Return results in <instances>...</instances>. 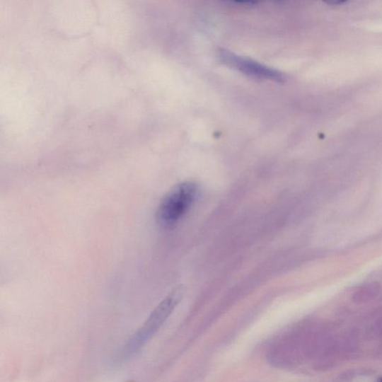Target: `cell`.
I'll use <instances>...</instances> for the list:
<instances>
[{"mask_svg": "<svg viewBox=\"0 0 382 382\" xmlns=\"http://www.w3.org/2000/svg\"><path fill=\"white\" fill-rule=\"evenodd\" d=\"M185 293L183 285L177 286L151 313L139 330L131 337L122 352V360L135 356L151 340L180 303Z\"/></svg>", "mask_w": 382, "mask_h": 382, "instance_id": "1", "label": "cell"}, {"mask_svg": "<svg viewBox=\"0 0 382 382\" xmlns=\"http://www.w3.org/2000/svg\"><path fill=\"white\" fill-rule=\"evenodd\" d=\"M381 286L376 282L367 283L353 294V301L357 303H366L372 301L380 294Z\"/></svg>", "mask_w": 382, "mask_h": 382, "instance_id": "4", "label": "cell"}, {"mask_svg": "<svg viewBox=\"0 0 382 382\" xmlns=\"http://www.w3.org/2000/svg\"><path fill=\"white\" fill-rule=\"evenodd\" d=\"M199 193L195 182H183L175 185L161 199L156 212L157 223L170 228L178 223L196 201Z\"/></svg>", "mask_w": 382, "mask_h": 382, "instance_id": "2", "label": "cell"}, {"mask_svg": "<svg viewBox=\"0 0 382 382\" xmlns=\"http://www.w3.org/2000/svg\"><path fill=\"white\" fill-rule=\"evenodd\" d=\"M219 54L224 64L236 68L243 74L257 79L274 80L279 83L284 81V76L281 73L261 63L237 56L235 53L224 50H221Z\"/></svg>", "mask_w": 382, "mask_h": 382, "instance_id": "3", "label": "cell"}, {"mask_svg": "<svg viewBox=\"0 0 382 382\" xmlns=\"http://www.w3.org/2000/svg\"><path fill=\"white\" fill-rule=\"evenodd\" d=\"M380 382H382V379L381 380V381H380Z\"/></svg>", "mask_w": 382, "mask_h": 382, "instance_id": "5", "label": "cell"}]
</instances>
